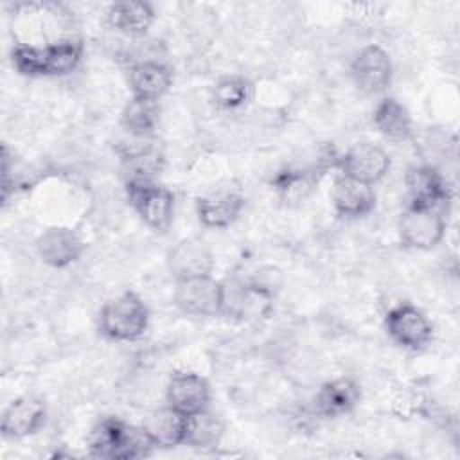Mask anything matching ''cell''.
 Returning <instances> with one entry per match:
<instances>
[{
    "mask_svg": "<svg viewBox=\"0 0 460 460\" xmlns=\"http://www.w3.org/2000/svg\"><path fill=\"white\" fill-rule=\"evenodd\" d=\"M81 54L79 41L63 40L47 47L16 45L11 59L13 66L23 75H63L77 66Z\"/></svg>",
    "mask_w": 460,
    "mask_h": 460,
    "instance_id": "1",
    "label": "cell"
},
{
    "mask_svg": "<svg viewBox=\"0 0 460 460\" xmlns=\"http://www.w3.org/2000/svg\"><path fill=\"white\" fill-rule=\"evenodd\" d=\"M155 447L144 428L129 426L119 419L101 420L90 435V453L101 458H137Z\"/></svg>",
    "mask_w": 460,
    "mask_h": 460,
    "instance_id": "2",
    "label": "cell"
},
{
    "mask_svg": "<svg viewBox=\"0 0 460 460\" xmlns=\"http://www.w3.org/2000/svg\"><path fill=\"white\" fill-rule=\"evenodd\" d=\"M149 313L142 298L131 291L110 300L101 311V331L119 341H131L147 329Z\"/></svg>",
    "mask_w": 460,
    "mask_h": 460,
    "instance_id": "3",
    "label": "cell"
},
{
    "mask_svg": "<svg viewBox=\"0 0 460 460\" xmlns=\"http://www.w3.org/2000/svg\"><path fill=\"white\" fill-rule=\"evenodd\" d=\"M128 199L140 217L155 230H165L172 221V194L151 180H128Z\"/></svg>",
    "mask_w": 460,
    "mask_h": 460,
    "instance_id": "4",
    "label": "cell"
},
{
    "mask_svg": "<svg viewBox=\"0 0 460 460\" xmlns=\"http://www.w3.org/2000/svg\"><path fill=\"white\" fill-rule=\"evenodd\" d=\"M176 305L192 316H216L223 313V284L210 275L178 280Z\"/></svg>",
    "mask_w": 460,
    "mask_h": 460,
    "instance_id": "5",
    "label": "cell"
},
{
    "mask_svg": "<svg viewBox=\"0 0 460 460\" xmlns=\"http://www.w3.org/2000/svg\"><path fill=\"white\" fill-rule=\"evenodd\" d=\"M446 223L437 208L410 205L399 221V235L406 246L429 250L444 237Z\"/></svg>",
    "mask_w": 460,
    "mask_h": 460,
    "instance_id": "6",
    "label": "cell"
},
{
    "mask_svg": "<svg viewBox=\"0 0 460 460\" xmlns=\"http://www.w3.org/2000/svg\"><path fill=\"white\" fill-rule=\"evenodd\" d=\"M338 165L343 176L372 185L385 176V172L390 167V158L381 147L363 142L352 146L338 160Z\"/></svg>",
    "mask_w": 460,
    "mask_h": 460,
    "instance_id": "7",
    "label": "cell"
},
{
    "mask_svg": "<svg viewBox=\"0 0 460 460\" xmlns=\"http://www.w3.org/2000/svg\"><path fill=\"white\" fill-rule=\"evenodd\" d=\"M167 266L176 280L203 277L210 275L214 268V255L203 239L187 237L169 252Z\"/></svg>",
    "mask_w": 460,
    "mask_h": 460,
    "instance_id": "8",
    "label": "cell"
},
{
    "mask_svg": "<svg viewBox=\"0 0 460 460\" xmlns=\"http://www.w3.org/2000/svg\"><path fill=\"white\" fill-rule=\"evenodd\" d=\"M354 83L367 93L383 92L392 79V61L388 54L377 47L368 45L361 49L350 65Z\"/></svg>",
    "mask_w": 460,
    "mask_h": 460,
    "instance_id": "9",
    "label": "cell"
},
{
    "mask_svg": "<svg viewBox=\"0 0 460 460\" xmlns=\"http://www.w3.org/2000/svg\"><path fill=\"white\" fill-rule=\"evenodd\" d=\"M386 329L399 345L408 349H420L431 340V323L417 307L408 304L388 311Z\"/></svg>",
    "mask_w": 460,
    "mask_h": 460,
    "instance_id": "10",
    "label": "cell"
},
{
    "mask_svg": "<svg viewBox=\"0 0 460 460\" xmlns=\"http://www.w3.org/2000/svg\"><path fill=\"white\" fill-rule=\"evenodd\" d=\"M210 401L208 383L192 372L174 374L167 385V406L189 417L207 410Z\"/></svg>",
    "mask_w": 460,
    "mask_h": 460,
    "instance_id": "11",
    "label": "cell"
},
{
    "mask_svg": "<svg viewBox=\"0 0 460 460\" xmlns=\"http://www.w3.org/2000/svg\"><path fill=\"white\" fill-rule=\"evenodd\" d=\"M45 420V404L31 395L14 399L2 413V433L7 438L32 435Z\"/></svg>",
    "mask_w": 460,
    "mask_h": 460,
    "instance_id": "12",
    "label": "cell"
},
{
    "mask_svg": "<svg viewBox=\"0 0 460 460\" xmlns=\"http://www.w3.org/2000/svg\"><path fill=\"white\" fill-rule=\"evenodd\" d=\"M331 199L340 216L347 217H358L365 216L374 208L376 196L372 190V185L356 181L347 176H338L334 180Z\"/></svg>",
    "mask_w": 460,
    "mask_h": 460,
    "instance_id": "13",
    "label": "cell"
},
{
    "mask_svg": "<svg viewBox=\"0 0 460 460\" xmlns=\"http://www.w3.org/2000/svg\"><path fill=\"white\" fill-rule=\"evenodd\" d=\"M83 252V241L70 228H49L38 239L40 257L54 266L63 268L79 259Z\"/></svg>",
    "mask_w": 460,
    "mask_h": 460,
    "instance_id": "14",
    "label": "cell"
},
{
    "mask_svg": "<svg viewBox=\"0 0 460 460\" xmlns=\"http://www.w3.org/2000/svg\"><path fill=\"white\" fill-rule=\"evenodd\" d=\"M406 185L413 207L437 208L449 198L444 178L431 167H413L406 174Z\"/></svg>",
    "mask_w": 460,
    "mask_h": 460,
    "instance_id": "15",
    "label": "cell"
},
{
    "mask_svg": "<svg viewBox=\"0 0 460 460\" xmlns=\"http://www.w3.org/2000/svg\"><path fill=\"white\" fill-rule=\"evenodd\" d=\"M244 207L243 196L235 192H214L203 196L196 203L201 225L208 228H225L232 225Z\"/></svg>",
    "mask_w": 460,
    "mask_h": 460,
    "instance_id": "16",
    "label": "cell"
},
{
    "mask_svg": "<svg viewBox=\"0 0 460 460\" xmlns=\"http://www.w3.org/2000/svg\"><path fill=\"white\" fill-rule=\"evenodd\" d=\"M171 81L169 68L156 61L138 63L129 72V86L137 99L158 101L171 88Z\"/></svg>",
    "mask_w": 460,
    "mask_h": 460,
    "instance_id": "17",
    "label": "cell"
},
{
    "mask_svg": "<svg viewBox=\"0 0 460 460\" xmlns=\"http://www.w3.org/2000/svg\"><path fill=\"white\" fill-rule=\"evenodd\" d=\"M185 420V415L172 410L171 406H165L149 413L142 428L155 444V447H172L183 444Z\"/></svg>",
    "mask_w": 460,
    "mask_h": 460,
    "instance_id": "18",
    "label": "cell"
},
{
    "mask_svg": "<svg viewBox=\"0 0 460 460\" xmlns=\"http://www.w3.org/2000/svg\"><path fill=\"white\" fill-rule=\"evenodd\" d=\"M359 399L358 385L349 377H340L325 383L314 399V408L318 413L327 417H336L350 411Z\"/></svg>",
    "mask_w": 460,
    "mask_h": 460,
    "instance_id": "19",
    "label": "cell"
},
{
    "mask_svg": "<svg viewBox=\"0 0 460 460\" xmlns=\"http://www.w3.org/2000/svg\"><path fill=\"white\" fill-rule=\"evenodd\" d=\"M108 22L111 27L126 34H144L153 20L155 13L146 2H115L108 7Z\"/></svg>",
    "mask_w": 460,
    "mask_h": 460,
    "instance_id": "20",
    "label": "cell"
},
{
    "mask_svg": "<svg viewBox=\"0 0 460 460\" xmlns=\"http://www.w3.org/2000/svg\"><path fill=\"white\" fill-rule=\"evenodd\" d=\"M374 124L377 129L394 140H404L411 133V119L406 108L395 99H383L374 111Z\"/></svg>",
    "mask_w": 460,
    "mask_h": 460,
    "instance_id": "21",
    "label": "cell"
},
{
    "mask_svg": "<svg viewBox=\"0 0 460 460\" xmlns=\"http://www.w3.org/2000/svg\"><path fill=\"white\" fill-rule=\"evenodd\" d=\"M221 435H223L221 422L214 415H210L207 410H203L199 413L187 417L183 444L196 449H210L219 444Z\"/></svg>",
    "mask_w": 460,
    "mask_h": 460,
    "instance_id": "22",
    "label": "cell"
},
{
    "mask_svg": "<svg viewBox=\"0 0 460 460\" xmlns=\"http://www.w3.org/2000/svg\"><path fill=\"white\" fill-rule=\"evenodd\" d=\"M158 120V104L156 101H146L133 97L120 117V124L126 131L135 137H144L151 133Z\"/></svg>",
    "mask_w": 460,
    "mask_h": 460,
    "instance_id": "23",
    "label": "cell"
},
{
    "mask_svg": "<svg viewBox=\"0 0 460 460\" xmlns=\"http://www.w3.org/2000/svg\"><path fill=\"white\" fill-rule=\"evenodd\" d=\"M250 97V84L243 77H225L214 88V99L221 108H239Z\"/></svg>",
    "mask_w": 460,
    "mask_h": 460,
    "instance_id": "24",
    "label": "cell"
}]
</instances>
